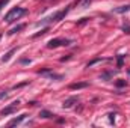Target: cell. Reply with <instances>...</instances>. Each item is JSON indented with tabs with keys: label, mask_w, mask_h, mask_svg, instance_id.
I'll list each match as a JSON object with an SVG mask.
<instances>
[{
	"label": "cell",
	"mask_w": 130,
	"mask_h": 128,
	"mask_svg": "<svg viewBox=\"0 0 130 128\" xmlns=\"http://www.w3.org/2000/svg\"><path fill=\"white\" fill-rule=\"evenodd\" d=\"M15 51H17V48H12L11 51H8V53H6V54H5V56L2 57V60H3V62H6V60H9V59H11V56H12V54H14Z\"/></svg>",
	"instance_id": "cell-9"
},
{
	"label": "cell",
	"mask_w": 130,
	"mask_h": 128,
	"mask_svg": "<svg viewBox=\"0 0 130 128\" xmlns=\"http://www.w3.org/2000/svg\"><path fill=\"white\" fill-rule=\"evenodd\" d=\"M47 32H48V29H42V30H41L39 33H36V35H33V38H38L39 35H44V33H47Z\"/></svg>",
	"instance_id": "cell-13"
},
{
	"label": "cell",
	"mask_w": 130,
	"mask_h": 128,
	"mask_svg": "<svg viewBox=\"0 0 130 128\" xmlns=\"http://www.w3.org/2000/svg\"><path fill=\"white\" fill-rule=\"evenodd\" d=\"M6 96H8V94H6V91H5V92L0 94V99H2V98H6Z\"/></svg>",
	"instance_id": "cell-20"
},
{
	"label": "cell",
	"mask_w": 130,
	"mask_h": 128,
	"mask_svg": "<svg viewBox=\"0 0 130 128\" xmlns=\"http://www.w3.org/2000/svg\"><path fill=\"white\" fill-rule=\"evenodd\" d=\"M89 3H91V0H85V2H82V8H86V6H89Z\"/></svg>",
	"instance_id": "cell-15"
},
{
	"label": "cell",
	"mask_w": 130,
	"mask_h": 128,
	"mask_svg": "<svg viewBox=\"0 0 130 128\" xmlns=\"http://www.w3.org/2000/svg\"><path fill=\"white\" fill-rule=\"evenodd\" d=\"M68 11H70V6H67L65 9H62L61 12H56V14H53V15H50L48 18H45V20H42L41 23H48V21H59V20H62L65 15L68 14ZM41 23H38V24H41Z\"/></svg>",
	"instance_id": "cell-2"
},
{
	"label": "cell",
	"mask_w": 130,
	"mask_h": 128,
	"mask_svg": "<svg viewBox=\"0 0 130 128\" xmlns=\"http://www.w3.org/2000/svg\"><path fill=\"white\" fill-rule=\"evenodd\" d=\"M27 115H21V116H18V118H14L8 125L9 127H14V125H18V124H21V121H24V118H26Z\"/></svg>",
	"instance_id": "cell-8"
},
{
	"label": "cell",
	"mask_w": 130,
	"mask_h": 128,
	"mask_svg": "<svg viewBox=\"0 0 130 128\" xmlns=\"http://www.w3.org/2000/svg\"><path fill=\"white\" fill-rule=\"evenodd\" d=\"M88 86H89V83H86V81H79V83H73V84H70V89L76 91V89H83V88H88Z\"/></svg>",
	"instance_id": "cell-6"
},
{
	"label": "cell",
	"mask_w": 130,
	"mask_h": 128,
	"mask_svg": "<svg viewBox=\"0 0 130 128\" xmlns=\"http://www.w3.org/2000/svg\"><path fill=\"white\" fill-rule=\"evenodd\" d=\"M39 116L41 118H44V119H48V118H53V115L48 112V110H41V113H39Z\"/></svg>",
	"instance_id": "cell-11"
},
{
	"label": "cell",
	"mask_w": 130,
	"mask_h": 128,
	"mask_svg": "<svg viewBox=\"0 0 130 128\" xmlns=\"http://www.w3.org/2000/svg\"><path fill=\"white\" fill-rule=\"evenodd\" d=\"M127 11H130V5L120 6V8H117V9H115V12H118V14H123V12H127Z\"/></svg>",
	"instance_id": "cell-10"
},
{
	"label": "cell",
	"mask_w": 130,
	"mask_h": 128,
	"mask_svg": "<svg viewBox=\"0 0 130 128\" xmlns=\"http://www.w3.org/2000/svg\"><path fill=\"white\" fill-rule=\"evenodd\" d=\"M129 75H130V69H129Z\"/></svg>",
	"instance_id": "cell-21"
},
{
	"label": "cell",
	"mask_w": 130,
	"mask_h": 128,
	"mask_svg": "<svg viewBox=\"0 0 130 128\" xmlns=\"http://www.w3.org/2000/svg\"><path fill=\"white\" fill-rule=\"evenodd\" d=\"M79 101V98L77 96H71V98H68V99H65L64 101V109H70L74 102H77Z\"/></svg>",
	"instance_id": "cell-7"
},
{
	"label": "cell",
	"mask_w": 130,
	"mask_h": 128,
	"mask_svg": "<svg viewBox=\"0 0 130 128\" xmlns=\"http://www.w3.org/2000/svg\"><path fill=\"white\" fill-rule=\"evenodd\" d=\"M8 2H9V0H0V11H2V8H3Z\"/></svg>",
	"instance_id": "cell-16"
},
{
	"label": "cell",
	"mask_w": 130,
	"mask_h": 128,
	"mask_svg": "<svg viewBox=\"0 0 130 128\" xmlns=\"http://www.w3.org/2000/svg\"><path fill=\"white\" fill-rule=\"evenodd\" d=\"M21 29H24V24H18L17 27H12V29L9 30V35H14V33H17L18 30H21Z\"/></svg>",
	"instance_id": "cell-12"
},
{
	"label": "cell",
	"mask_w": 130,
	"mask_h": 128,
	"mask_svg": "<svg viewBox=\"0 0 130 128\" xmlns=\"http://www.w3.org/2000/svg\"><path fill=\"white\" fill-rule=\"evenodd\" d=\"M18 101H15V102H12L9 107H6V109H3L2 110V116H8V115H11V113H14L15 110H17V107H18Z\"/></svg>",
	"instance_id": "cell-5"
},
{
	"label": "cell",
	"mask_w": 130,
	"mask_h": 128,
	"mask_svg": "<svg viewBox=\"0 0 130 128\" xmlns=\"http://www.w3.org/2000/svg\"><path fill=\"white\" fill-rule=\"evenodd\" d=\"M123 65V56H118V66Z\"/></svg>",
	"instance_id": "cell-17"
},
{
	"label": "cell",
	"mask_w": 130,
	"mask_h": 128,
	"mask_svg": "<svg viewBox=\"0 0 130 128\" xmlns=\"http://www.w3.org/2000/svg\"><path fill=\"white\" fill-rule=\"evenodd\" d=\"M109 77H110V72H106V74L101 75V78H109Z\"/></svg>",
	"instance_id": "cell-18"
},
{
	"label": "cell",
	"mask_w": 130,
	"mask_h": 128,
	"mask_svg": "<svg viewBox=\"0 0 130 128\" xmlns=\"http://www.w3.org/2000/svg\"><path fill=\"white\" fill-rule=\"evenodd\" d=\"M26 14V9L24 8H14V9H11L6 15H5V21L6 23H12L14 20H18L21 15H24Z\"/></svg>",
	"instance_id": "cell-1"
},
{
	"label": "cell",
	"mask_w": 130,
	"mask_h": 128,
	"mask_svg": "<svg viewBox=\"0 0 130 128\" xmlns=\"http://www.w3.org/2000/svg\"><path fill=\"white\" fill-rule=\"evenodd\" d=\"M117 86H118V88H123V86H126V81H124V80H118V81H117Z\"/></svg>",
	"instance_id": "cell-14"
},
{
	"label": "cell",
	"mask_w": 130,
	"mask_h": 128,
	"mask_svg": "<svg viewBox=\"0 0 130 128\" xmlns=\"http://www.w3.org/2000/svg\"><path fill=\"white\" fill-rule=\"evenodd\" d=\"M123 30H124L126 33H130V27H129V26H124V27H123Z\"/></svg>",
	"instance_id": "cell-19"
},
{
	"label": "cell",
	"mask_w": 130,
	"mask_h": 128,
	"mask_svg": "<svg viewBox=\"0 0 130 128\" xmlns=\"http://www.w3.org/2000/svg\"><path fill=\"white\" fill-rule=\"evenodd\" d=\"M38 74H41V75H44V77H47V78H52V80H62L64 77L61 75V74H56V72H53L52 69H39L38 71Z\"/></svg>",
	"instance_id": "cell-4"
},
{
	"label": "cell",
	"mask_w": 130,
	"mask_h": 128,
	"mask_svg": "<svg viewBox=\"0 0 130 128\" xmlns=\"http://www.w3.org/2000/svg\"><path fill=\"white\" fill-rule=\"evenodd\" d=\"M70 44H71V41H70V39L55 38V39H50V41H48L47 47H48V48H56V47H59V45H70Z\"/></svg>",
	"instance_id": "cell-3"
}]
</instances>
